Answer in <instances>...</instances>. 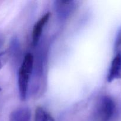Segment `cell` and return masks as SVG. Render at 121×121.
I'll return each instance as SVG.
<instances>
[{
    "label": "cell",
    "instance_id": "obj_1",
    "mask_svg": "<svg viewBox=\"0 0 121 121\" xmlns=\"http://www.w3.org/2000/svg\"><path fill=\"white\" fill-rule=\"evenodd\" d=\"M34 58L33 54L28 53L25 55L18 73V87L20 98L22 101L27 99L30 79L34 69Z\"/></svg>",
    "mask_w": 121,
    "mask_h": 121
},
{
    "label": "cell",
    "instance_id": "obj_3",
    "mask_svg": "<svg viewBox=\"0 0 121 121\" xmlns=\"http://www.w3.org/2000/svg\"><path fill=\"white\" fill-rule=\"evenodd\" d=\"M76 0H56L53 2V8L59 20L62 22L69 18L78 7Z\"/></svg>",
    "mask_w": 121,
    "mask_h": 121
},
{
    "label": "cell",
    "instance_id": "obj_5",
    "mask_svg": "<svg viewBox=\"0 0 121 121\" xmlns=\"http://www.w3.org/2000/svg\"><path fill=\"white\" fill-rule=\"evenodd\" d=\"M121 79V52L116 54L112 61L108 72L107 80L108 82H112L115 80Z\"/></svg>",
    "mask_w": 121,
    "mask_h": 121
},
{
    "label": "cell",
    "instance_id": "obj_10",
    "mask_svg": "<svg viewBox=\"0 0 121 121\" xmlns=\"http://www.w3.org/2000/svg\"><path fill=\"white\" fill-rule=\"evenodd\" d=\"M2 44H3V40H2V38L0 36V48L2 46Z\"/></svg>",
    "mask_w": 121,
    "mask_h": 121
},
{
    "label": "cell",
    "instance_id": "obj_8",
    "mask_svg": "<svg viewBox=\"0 0 121 121\" xmlns=\"http://www.w3.org/2000/svg\"><path fill=\"white\" fill-rule=\"evenodd\" d=\"M7 53L6 52H3L0 53V69L3 67L6 60H7Z\"/></svg>",
    "mask_w": 121,
    "mask_h": 121
},
{
    "label": "cell",
    "instance_id": "obj_2",
    "mask_svg": "<svg viewBox=\"0 0 121 121\" xmlns=\"http://www.w3.org/2000/svg\"><path fill=\"white\" fill-rule=\"evenodd\" d=\"M116 113L115 100L109 96H103L95 106L94 118L96 121H112Z\"/></svg>",
    "mask_w": 121,
    "mask_h": 121
},
{
    "label": "cell",
    "instance_id": "obj_7",
    "mask_svg": "<svg viewBox=\"0 0 121 121\" xmlns=\"http://www.w3.org/2000/svg\"><path fill=\"white\" fill-rule=\"evenodd\" d=\"M34 121H55L53 117L41 106H37L34 112Z\"/></svg>",
    "mask_w": 121,
    "mask_h": 121
},
{
    "label": "cell",
    "instance_id": "obj_4",
    "mask_svg": "<svg viewBox=\"0 0 121 121\" xmlns=\"http://www.w3.org/2000/svg\"><path fill=\"white\" fill-rule=\"evenodd\" d=\"M50 17L51 13L49 12L45 13L34 24L32 32V45L33 47H36L39 44L44 27L48 22Z\"/></svg>",
    "mask_w": 121,
    "mask_h": 121
},
{
    "label": "cell",
    "instance_id": "obj_9",
    "mask_svg": "<svg viewBox=\"0 0 121 121\" xmlns=\"http://www.w3.org/2000/svg\"><path fill=\"white\" fill-rule=\"evenodd\" d=\"M121 47V31L119 33L116 39V42H115V48L116 49H118L119 47Z\"/></svg>",
    "mask_w": 121,
    "mask_h": 121
},
{
    "label": "cell",
    "instance_id": "obj_11",
    "mask_svg": "<svg viewBox=\"0 0 121 121\" xmlns=\"http://www.w3.org/2000/svg\"><path fill=\"white\" fill-rule=\"evenodd\" d=\"M1 90H2V89H1V87H0V92H1Z\"/></svg>",
    "mask_w": 121,
    "mask_h": 121
},
{
    "label": "cell",
    "instance_id": "obj_6",
    "mask_svg": "<svg viewBox=\"0 0 121 121\" xmlns=\"http://www.w3.org/2000/svg\"><path fill=\"white\" fill-rule=\"evenodd\" d=\"M31 111L26 106L19 108L11 113L9 121H30Z\"/></svg>",
    "mask_w": 121,
    "mask_h": 121
}]
</instances>
